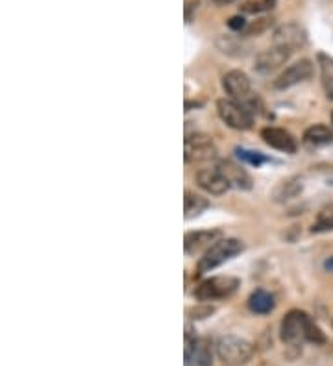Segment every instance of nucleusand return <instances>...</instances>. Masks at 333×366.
I'll return each instance as SVG.
<instances>
[{"mask_svg": "<svg viewBox=\"0 0 333 366\" xmlns=\"http://www.w3.org/2000/svg\"><path fill=\"white\" fill-rule=\"evenodd\" d=\"M279 341L293 348L302 346L303 342H311L317 346L326 342V335L308 313L291 309L279 322Z\"/></svg>", "mask_w": 333, "mask_h": 366, "instance_id": "obj_1", "label": "nucleus"}, {"mask_svg": "<svg viewBox=\"0 0 333 366\" xmlns=\"http://www.w3.org/2000/svg\"><path fill=\"white\" fill-rule=\"evenodd\" d=\"M215 351L224 366H244L254 357V344L243 336L224 335L215 344Z\"/></svg>", "mask_w": 333, "mask_h": 366, "instance_id": "obj_2", "label": "nucleus"}, {"mask_svg": "<svg viewBox=\"0 0 333 366\" xmlns=\"http://www.w3.org/2000/svg\"><path fill=\"white\" fill-rule=\"evenodd\" d=\"M244 250V243L241 239L235 237H222L219 239L217 243L211 244L204 252V255L200 258L199 265H196V270L199 274H208L215 268H219L220 265H224L230 259H234L235 255Z\"/></svg>", "mask_w": 333, "mask_h": 366, "instance_id": "obj_3", "label": "nucleus"}, {"mask_svg": "<svg viewBox=\"0 0 333 366\" xmlns=\"http://www.w3.org/2000/svg\"><path fill=\"white\" fill-rule=\"evenodd\" d=\"M241 282L234 276H211L204 282H200L194 289L193 296L199 302H217V300H224L230 298L239 289Z\"/></svg>", "mask_w": 333, "mask_h": 366, "instance_id": "obj_4", "label": "nucleus"}, {"mask_svg": "<svg viewBox=\"0 0 333 366\" xmlns=\"http://www.w3.org/2000/svg\"><path fill=\"white\" fill-rule=\"evenodd\" d=\"M217 113L228 128L237 132H249L254 126V117L243 102L232 99H220L217 102Z\"/></svg>", "mask_w": 333, "mask_h": 366, "instance_id": "obj_5", "label": "nucleus"}, {"mask_svg": "<svg viewBox=\"0 0 333 366\" xmlns=\"http://www.w3.org/2000/svg\"><path fill=\"white\" fill-rule=\"evenodd\" d=\"M217 146L208 134H187L184 139V159L185 163H206L217 159Z\"/></svg>", "mask_w": 333, "mask_h": 366, "instance_id": "obj_6", "label": "nucleus"}, {"mask_svg": "<svg viewBox=\"0 0 333 366\" xmlns=\"http://www.w3.org/2000/svg\"><path fill=\"white\" fill-rule=\"evenodd\" d=\"M313 75L315 63L309 60V58H302V60L294 61V63H291L289 67H285L272 82V87L276 91H287L291 89V87H296V85L311 80Z\"/></svg>", "mask_w": 333, "mask_h": 366, "instance_id": "obj_7", "label": "nucleus"}, {"mask_svg": "<svg viewBox=\"0 0 333 366\" xmlns=\"http://www.w3.org/2000/svg\"><path fill=\"white\" fill-rule=\"evenodd\" d=\"M185 366H213V348L206 336H193L191 329L185 332Z\"/></svg>", "mask_w": 333, "mask_h": 366, "instance_id": "obj_8", "label": "nucleus"}, {"mask_svg": "<svg viewBox=\"0 0 333 366\" xmlns=\"http://www.w3.org/2000/svg\"><path fill=\"white\" fill-rule=\"evenodd\" d=\"M291 56H293V50L285 49V46H269V49L256 56L254 70L259 72V75H270L274 70L282 69L291 60Z\"/></svg>", "mask_w": 333, "mask_h": 366, "instance_id": "obj_9", "label": "nucleus"}, {"mask_svg": "<svg viewBox=\"0 0 333 366\" xmlns=\"http://www.w3.org/2000/svg\"><path fill=\"white\" fill-rule=\"evenodd\" d=\"M272 45L285 46V49L294 52V50L308 45V32L303 30V26H300L299 23H293V20L279 25L272 32Z\"/></svg>", "mask_w": 333, "mask_h": 366, "instance_id": "obj_10", "label": "nucleus"}, {"mask_svg": "<svg viewBox=\"0 0 333 366\" xmlns=\"http://www.w3.org/2000/svg\"><path fill=\"white\" fill-rule=\"evenodd\" d=\"M224 93L228 94V99L237 100V102H244L250 99L252 94V82H250L249 75L243 72L241 69H232L220 80Z\"/></svg>", "mask_w": 333, "mask_h": 366, "instance_id": "obj_11", "label": "nucleus"}, {"mask_svg": "<svg viewBox=\"0 0 333 366\" xmlns=\"http://www.w3.org/2000/svg\"><path fill=\"white\" fill-rule=\"evenodd\" d=\"M194 182L202 191H206L211 196H222L232 189L228 179L224 178L222 172L217 167L200 168L199 172L194 174Z\"/></svg>", "mask_w": 333, "mask_h": 366, "instance_id": "obj_12", "label": "nucleus"}, {"mask_svg": "<svg viewBox=\"0 0 333 366\" xmlns=\"http://www.w3.org/2000/svg\"><path fill=\"white\" fill-rule=\"evenodd\" d=\"M261 139H263L265 144H269L270 149L278 150V152L284 153H294L299 150V143L291 132L284 128H278V126H267V128L261 130Z\"/></svg>", "mask_w": 333, "mask_h": 366, "instance_id": "obj_13", "label": "nucleus"}, {"mask_svg": "<svg viewBox=\"0 0 333 366\" xmlns=\"http://www.w3.org/2000/svg\"><path fill=\"white\" fill-rule=\"evenodd\" d=\"M219 239H222L220 229H194V232H187L184 237V250L187 255L199 253L202 250L206 252Z\"/></svg>", "mask_w": 333, "mask_h": 366, "instance_id": "obj_14", "label": "nucleus"}, {"mask_svg": "<svg viewBox=\"0 0 333 366\" xmlns=\"http://www.w3.org/2000/svg\"><path fill=\"white\" fill-rule=\"evenodd\" d=\"M215 167L219 168L224 178L228 179V183L234 189H241V191L252 189V178H250V174L246 172L241 165L232 161V159H219V163L215 165Z\"/></svg>", "mask_w": 333, "mask_h": 366, "instance_id": "obj_15", "label": "nucleus"}, {"mask_svg": "<svg viewBox=\"0 0 333 366\" xmlns=\"http://www.w3.org/2000/svg\"><path fill=\"white\" fill-rule=\"evenodd\" d=\"M303 143L308 146H326V144L333 143V130L326 124H311L306 132H303Z\"/></svg>", "mask_w": 333, "mask_h": 366, "instance_id": "obj_16", "label": "nucleus"}, {"mask_svg": "<svg viewBox=\"0 0 333 366\" xmlns=\"http://www.w3.org/2000/svg\"><path fill=\"white\" fill-rule=\"evenodd\" d=\"M246 305H249V309L254 313V315H270V313L274 311V307H276V300H274V296L269 291L256 289L249 296Z\"/></svg>", "mask_w": 333, "mask_h": 366, "instance_id": "obj_17", "label": "nucleus"}, {"mask_svg": "<svg viewBox=\"0 0 333 366\" xmlns=\"http://www.w3.org/2000/svg\"><path fill=\"white\" fill-rule=\"evenodd\" d=\"M209 208V200L202 194H196L193 191H185L184 194V217L185 220H193V218L200 217L206 209Z\"/></svg>", "mask_w": 333, "mask_h": 366, "instance_id": "obj_18", "label": "nucleus"}, {"mask_svg": "<svg viewBox=\"0 0 333 366\" xmlns=\"http://www.w3.org/2000/svg\"><path fill=\"white\" fill-rule=\"evenodd\" d=\"M318 65H320V76H322V87L326 91V96L333 100V58L328 54L317 56Z\"/></svg>", "mask_w": 333, "mask_h": 366, "instance_id": "obj_19", "label": "nucleus"}, {"mask_svg": "<svg viewBox=\"0 0 333 366\" xmlns=\"http://www.w3.org/2000/svg\"><path fill=\"white\" fill-rule=\"evenodd\" d=\"M217 46H219L220 52L228 56H235V58L246 54V49H249L241 41V37H232V35H220L219 39H217Z\"/></svg>", "mask_w": 333, "mask_h": 366, "instance_id": "obj_20", "label": "nucleus"}, {"mask_svg": "<svg viewBox=\"0 0 333 366\" xmlns=\"http://www.w3.org/2000/svg\"><path fill=\"white\" fill-rule=\"evenodd\" d=\"M333 232V203L324 206L315 217L311 224V233H328Z\"/></svg>", "mask_w": 333, "mask_h": 366, "instance_id": "obj_21", "label": "nucleus"}, {"mask_svg": "<svg viewBox=\"0 0 333 366\" xmlns=\"http://www.w3.org/2000/svg\"><path fill=\"white\" fill-rule=\"evenodd\" d=\"M278 0H243L241 2V11L250 13V15H263L267 11H272L276 8Z\"/></svg>", "mask_w": 333, "mask_h": 366, "instance_id": "obj_22", "label": "nucleus"}, {"mask_svg": "<svg viewBox=\"0 0 333 366\" xmlns=\"http://www.w3.org/2000/svg\"><path fill=\"white\" fill-rule=\"evenodd\" d=\"M274 26V19L270 15L258 17L256 20H250L246 28L243 30L241 37H258V35H263L265 32H269Z\"/></svg>", "mask_w": 333, "mask_h": 366, "instance_id": "obj_23", "label": "nucleus"}, {"mask_svg": "<svg viewBox=\"0 0 333 366\" xmlns=\"http://www.w3.org/2000/svg\"><path fill=\"white\" fill-rule=\"evenodd\" d=\"M246 25H249V23H246L244 17H241V15H235V17H232V19H228V28L230 30L237 32V34H243V30L246 28Z\"/></svg>", "mask_w": 333, "mask_h": 366, "instance_id": "obj_24", "label": "nucleus"}, {"mask_svg": "<svg viewBox=\"0 0 333 366\" xmlns=\"http://www.w3.org/2000/svg\"><path fill=\"white\" fill-rule=\"evenodd\" d=\"M196 10H199V0H187V2H185L184 13H185V23H187V25L193 23V17L194 13H196Z\"/></svg>", "mask_w": 333, "mask_h": 366, "instance_id": "obj_25", "label": "nucleus"}, {"mask_svg": "<svg viewBox=\"0 0 333 366\" xmlns=\"http://www.w3.org/2000/svg\"><path fill=\"white\" fill-rule=\"evenodd\" d=\"M211 4L217 6V8H224V6H230L234 4V2H237V0H209Z\"/></svg>", "mask_w": 333, "mask_h": 366, "instance_id": "obj_26", "label": "nucleus"}, {"mask_svg": "<svg viewBox=\"0 0 333 366\" xmlns=\"http://www.w3.org/2000/svg\"><path fill=\"white\" fill-rule=\"evenodd\" d=\"M326 268H328L329 272H333V258H329L328 261H326Z\"/></svg>", "mask_w": 333, "mask_h": 366, "instance_id": "obj_27", "label": "nucleus"}, {"mask_svg": "<svg viewBox=\"0 0 333 366\" xmlns=\"http://www.w3.org/2000/svg\"><path fill=\"white\" fill-rule=\"evenodd\" d=\"M332 124H333V111H332Z\"/></svg>", "mask_w": 333, "mask_h": 366, "instance_id": "obj_28", "label": "nucleus"}]
</instances>
